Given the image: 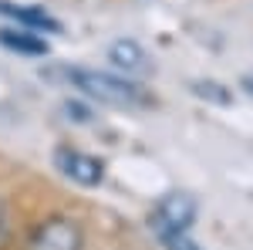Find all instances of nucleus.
Segmentation results:
<instances>
[{
  "instance_id": "obj_9",
  "label": "nucleus",
  "mask_w": 253,
  "mask_h": 250,
  "mask_svg": "<svg viewBox=\"0 0 253 250\" xmlns=\"http://www.w3.org/2000/svg\"><path fill=\"white\" fill-rule=\"evenodd\" d=\"M159 240H162L166 250H203L189 233H169V237H159Z\"/></svg>"
},
{
  "instance_id": "obj_2",
  "label": "nucleus",
  "mask_w": 253,
  "mask_h": 250,
  "mask_svg": "<svg viewBox=\"0 0 253 250\" xmlns=\"http://www.w3.org/2000/svg\"><path fill=\"white\" fill-rule=\"evenodd\" d=\"M199 203L189 193H166L156 203V210L149 216V227L156 237H169V233H189L196 223Z\"/></svg>"
},
{
  "instance_id": "obj_3",
  "label": "nucleus",
  "mask_w": 253,
  "mask_h": 250,
  "mask_svg": "<svg viewBox=\"0 0 253 250\" xmlns=\"http://www.w3.org/2000/svg\"><path fill=\"white\" fill-rule=\"evenodd\" d=\"M81 247H84V233H81V223L71 216H47L27 237V250H81Z\"/></svg>"
},
{
  "instance_id": "obj_5",
  "label": "nucleus",
  "mask_w": 253,
  "mask_h": 250,
  "mask_svg": "<svg viewBox=\"0 0 253 250\" xmlns=\"http://www.w3.org/2000/svg\"><path fill=\"white\" fill-rule=\"evenodd\" d=\"M108 61H112V68H115L118 75H125V78H142V75L152 71V58H149L145 48L132 38L115 41V44L108 48Z\"/></svg>"
},
{
  "instance_id": "obj_4",
  "label": "nucleus",
  "mask_w": 253,
  "mask_h": 250,
  "mask_svg": "<svg viewBox=\"0 0 253 250\" xmlns=\"http://www.w3.org/2000/svg\"><path fill=\"white\" fill-rule=\"evenodd\" d=\"M54 169L64 179L78 183V186H101L105 183V162L91 152H81L75 146H58L54 149Z\"/></svg>"
},
{
  "instance_id": "obj_7",
  "label": "nucleus",
  "mask_w": 253,
  "mask_h": 250,
  "mask_svg": "<svg viewBox=\"0 0 253 250\" xmlns=\"http://www.w3.org/2000/svg\"><path fill=\"white\" fill-rule=\"evenodd\" d=\"M0 48L14 51V54H27V58H44L51 51L47 38L31 27H0Z\"/></svg>"
},
{
  "instance_id": "obj_8",
  "label": "nucleus",
  "mask_w": 253,
  "mask_h": 250,
  "mask_svg": "<svg viewBox=\"0 0 253 250\" xmlns=\"http://www.w3.org/2000/svg\"><path fill=\"white\" fill-rule=\"evenodd\" d=\"M193 95L210 98V101H216V105H230V101H233V92L223 88L219 81H193Z\"/></svg>"
},
{
  "instance_id": "obj_10",
  "label": "nucleus",
  "mask_w": 253,
  "mask_h": 250,
  "mask_svg": "<svg viewBox=\"0 0 253 250\" xmlns=\"http://www.w3.org/2000/svg\"><path fill=\"white\" fill-rule=\"evenodd\" d=\"M240 88H243V95H250V98H253V71L240 78Z\"/></svg>"
},
{
  "instance_id": "obj_1",
  "label": "nucleus",
  "mask_w": 253,
  "mask_h": 250,
  "mask_svg": "<svg viewBox=\"0 0 253 250\" xmlns=\"http://www.w3.org/2000/svg\"><path fill=\"white\" fill-rule=\"evenodd\" d=\"M61 78L81 92L88 101L98 105H112V108H149L152 95L125 75L115 71H98V68H61Z\"/></svg>"
},
{
  "instance_id": "obj_11",
  "label": "nucleus",
  "mask_w": 253,
  "mask_h": 250,
  "mask_svg": "<svg viewBox=\"0 0 253 250\" xmlns=\"http://www.w3.org/2000/svg\"><path fill=\"white\" fill-rule=\"evenodd\" d=\"M0 220H3V206H0Z\"/></svg>"
},
{
  "instance_id": "obj_6",
  "label": "nucleus",
  "mask_w": 253,
  "mask_h": 250,
  "mask_svg": "<svg viewBox=\"0 0 253 250\" xmlns=\"http://www.w3.org/2000/svg\"><path fill=\"white\" fill-rule=\"evenodd\" d=\"M0 17H7L14 27H31V31H41V34H58L61 24L44 7L38 3H14V0H0Z\"/></svg>"
}]
</instances>
